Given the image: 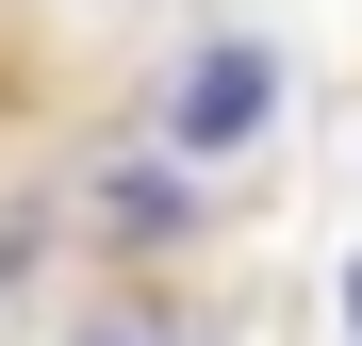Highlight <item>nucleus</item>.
Masks as SVG:
<instances>
[{"instance_id": "7ed1b4c3", "label": "nucleus", "mask_w": 362, "mask_h": 346, "mask_svg": "<svg viewBox=\"0 0 362 346\" xmlns=\"http://www.w3.org/2000/svg\"><path fill=\"white\" fill-rule=\"evenodd\" d=\"M17 280H33V231H0V346H17Z\"/></svg>"}, {"instance_id": "f257e3e1", "label": "nucleus", "mask_w": 362, "mask_h": 346, "mask_svg": "<svg viewBox=\"0 0 362 346\" xmlns=\"http://www.w3.org/2000/svg\"><path fill=\"white\" fill-rule=\"evenodd\" d=\"M264 99H280V67H264V50H198L165 132H181V149H247V115H264Z\"/></svg>"}, {"instance_id": "f03ea898", "label": "nucleus", "mask_w": 362, "mask_h": 346, "mask_svg": "<svg viewBox=\"0 0 362 346\" xmlns=\"http://www.w3.org/2000/svg\"><path fill=\"white\" fill-rule=\"evenodd\" d=\"M66 346H181V330H165V313H148V297H115V313H83V330H66Z\"/></svg>"}]
</instances>
